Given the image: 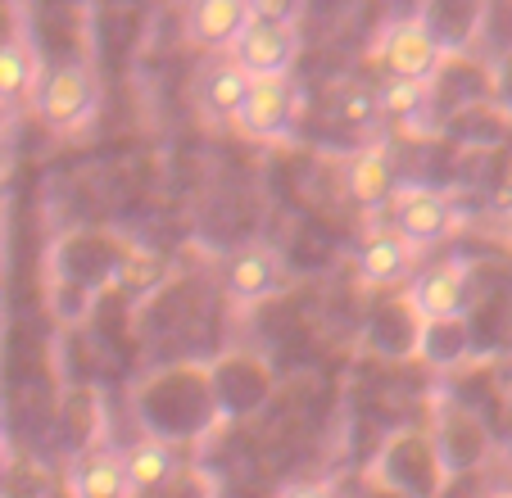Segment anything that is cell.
Returning a JSON list of instances; mask_svg holds the SVG:
<instances>
[{"label":"cell","instance_id":"cell-16","mask_svg":"<svg viewBox=\"0 0 512 498\" xmlns=\"http://www.w3.org/2000/svg\"><path fill=\"white\" fill-rule=\"evenodd\" d=\"M254 19H272V23H300L309 0H250Z\"/></svg>","mask_w":512,"mask_h":498},{"label":"cell","instance_id":"cell-19","mask_svg":"<svg viewBox=\"0 0 512 498\" xmlns=\"http://www.w3.org/2000/svg\"><path fill=\"white\" fill-rule=\"evenodd\" d=\"M485 498H512V485H503V489H490Z\"/></svg>","mask_w":512,"mask_h":498},{"label":"cell","instance_id":"cell-12","mask_svg":"<svg viewBox=\"0 0 512 498\" xmlns=\"http://www.w3.org/2000/svg\"><path fill=\"white\" fill-rule=\"evenodd\" d=\"M41 55L32 50V41L23 32L0 37V114H14V109L32 105L41 91Z\"/></svg>","mask_w":512,"mask_h":498},{"label":"cell","instance_id":"cell-7","mask_svg":"<svg viewBox=\"0 0 512 498\" xmlns=\"http://www.w3.org/2000/svg\"><path fill=\"white\" fill-rule=\"evenodd\" d=\"M254 82L268 77H290L295 59H300V23H272V19H254L250 28L236 37V46L227 50Z\"/></svg>","mask_w":512,"mask_h":498},{"label":"cell","instance_id":"cell-3","mask_svg":"<svg viewBox=\"0 0 512 498\" xmlns=\"http://www.w3.org/2000/svg\"><path fill=\"white\" fill-rule=\"evenodd\" d=\"M467 290H472V259L463 254H449V259L422 268L413 281L404 286V304L426 331H440V326H458L467 308Z\"/></svg>","mask_w":512,"mask_h":498},{"label":"cell","instance_id":"cell-17","mask_svg":"<svg viewBox=\"0 0 512 498\" xmlns=\"http://www.w3.org/2000/svg\"><path fill=\"white\" fill-rule=\"evenodd\" d=\"M277 498H345L331 480H295V485H286Z\"/></svg>","mask_w":512,"mask_h":498},{"label":"cell","instance_id":"cell-18","mask_svg":"<svg viewBox=\"0 0 512 498\" xmlns=\"http://www.w3.org/2000/svg\"><path fill=\"white\" fill-rule=\"evenodd\" d=\"M10 467H14V458H10V440L0 435V494H5V480H10Z\"/></svg>","mask_w":512,"mask_h":498},{"label":"cell","instance_id":"cell-5","mask_svg":"<svg viewBox=\"0 0 512 498\" xmlns=\"http://www.w3.org/2000/svg\"><path fill=\"white\" fill-rule=\"evenodd\" d=\"M286 259L272 240H241L223 259V295L232 299L236 308H254L263 299L281 295L286 290Z\"/></svg>","mask_w":512,"mask_h":498},{"label":"cell","instance_id":"cell-13","mask_svg":"<svg viewBox=\"0 0 512 498\" xmlns=\"http://www.w3.org/2000/svg\"><path fill=\"white\" fill-rule=\"evenodd\" d=\"M395 168H390V150L386 145H363L345 159V195L358 204L363 213H377L390 204L395 195Z\"/></svg>","mask_w":512,"mask_h":498},{"label":"cell","instance_id":"cell-9","mask_svg":"<svg viewBox=\"0 0 512 498\" xmlns=\"http://www.w3.org/2000/svg\"><path fill=\"white\" fill-rule=\"evenodd\" d=\"M250 87H254V77L245 73L232 55H209L191 82V100L209 127H218V123L232 127L236 114H241V105H245V96H250Z\"/></svg>","mask_w":512,"mask_h":498},{"label":"cell","instance_id":"cell-1","mask_svg":"<svg viewBox=\"0 0 512 498\" xmlns=\"http://www.w3.org/2000/svg\"><path fill=\"white\" fill-rule=\"evenodd\" d=\"M32 109H37V118L55 136H73V132H82V127L96 123L100 82H96V73H91L87 59L68 55V59H59L55 68H46Z\"/></svg>","mask_w":512,"mask_h":498},{"label":"cell","instance_id":"cell-8","mask_svg":"<svg viewBox=\"0 0 512 498\" xmlns=\"http://www.w3.org/2000/svg\"><path fill=\"white\" fill-rule=\"evenodd\" d=\"M417 259H422V249L408 236H399L395 227H368V236L354 254V272L368 290H404L417 277Z\"/></svg>","mask_w":512,"mask_h":498},{"label":"cell","instance_id":"cell-10","mask_svg":"<svg viewBox=\"0 0 512 498\" xmlns=\"http://www.w3.org/2000/svg\"><path fill=\"white\" fill-rule=\"evenodd\" d=\"M254 23L250 0H191L182 14V41L204 55H227Z\"/></svg>","mask_w":512,"mask_h":498},{"label":"cell","instance_id":"cell-14","mask_svg":"<svg viewBox=\"0 0 512 498\" xmlns=\"http://www.w3.org/2000/svg\"><path fill=\"white\" fill-rule=\"evenodd\" d=\"M123 467H127V485H132L136 498H155L173 485V476L182 471V458L159 435H136L123 449Z\"/></svg>","mask_w":512,"mask_h":498},{"label":"cell","instance_id":"cell-15","mask_svg":"<svg viewBox=\"0 0 512 498\" xmlns=\"http://www.w3.org/2000/svg\"><path fill=\"white\" fill-rule=\"evenodd\" d=\"M377 105L390 123L399 127H422L431 114V82H408V77H386L377 91Z\"/></svg>","mask_w":512,"mask_h":498},{"label":"cell","instance_id":"cell-6","mask_svg":"<svg viewBox=\"0 0 512 498\" xmlns=\"http://www.w3.org/2000/svg\"><path fill=\"white\" fill-rule=\"evenodd\" d=\"M295 114H300L295 82L290 77H268V82H254L250 87L232 132L254 145H281L295 136Z\"/></svg>","mask_w":512,"mask_h":498},{"label":"cell","instance_id":"cell-2","mask_svg":"<svg viewBox=\"0 0 512 498\" xmlns=\"http://www.w3.org/2000/svg\"><path fill=\"white\" fill-rule=\"evenodd\" d=\"M372 59L381 64L386 77H408V82H431L435 87V77L445 68L449 50L426 19H395L377 32Z\"/></svg>","mask_w":512,"mask_h":498},{"label":"cell","instance_id":"cell-4","mask_svg":"<svg viewBox=\"0 0 512 498\" xmlns=\"http://www.w3.org/2000/svg\"><path fill=\"white\" fill-rule=\"evenodd\" d=\"M386 213H390V227L413 240L417 249L440 245V240H449L463 227V209L454 204V195L426 182H399Z\"/></svg>","mask_w":512,"mask_h":498},{"label":"cell","instance_id":"cell-11","mask_svg":"<svg viewBox=\"0 0 512 498\" xmlns=\"http://www.w3.org/2000/svg\"><path fill=\"white\" fill-rule=\"evenodd\" d=\"M68 494L73 498H136L127 485V467H123V449L109 444L105 435L91 440L78 453L73 471H68Z\"/></svg>","mask_w":512,"mask_h":498}]
</instances>
